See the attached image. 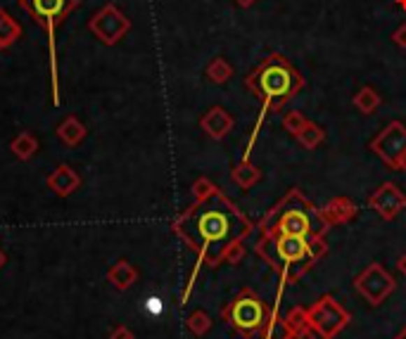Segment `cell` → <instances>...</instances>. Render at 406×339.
Here are the masks:
<instances>
[{
  "label": "cell",
  "mask_w": 406,
  "mask_h": 339,
  "mask_svg": "<svg viewBox=\"0 0 406 339\" xmlns=\"http://www.w3.org/2000/svg\"><path fill=\"white\" fill-rule=\"evenodd\" d=\"M195 249H200L212 264L224 259L249 233V221L231 204L219 190H209L205 197L176 223Z\"/></svg>",
  "instance_id": "6da1fadb"
},
{
  "label": "cell",
  "mask_w": 406,
  "mask_h": 339,
  "mask_svg": "<svg viewBox=\"0 0 406 339\" xmlns=\"http://www.w3.org/2000/svg\"><path fill=\"white\" fill-rule=\"evenodd\" d=\"M245 83L264 103V110H261V119H264L268 112H278L288 100L295 98L304 81L300 71L292 67L288 59L280 55H271L259 69H254L247 76Z\"/></svg>",
  "instance_id": "7a4b0ae2"
},
{
  "label": "cell",
  "mask_w": 406,
  "mask_h": 339,
  "mask_svg": "<svg viewBox=\"0 0 406 339\" xmlns=\"http://www.w3.org/2000/svg\"><path fill=\"white\" fill-rule=\"evenodd\" d=\"M326 228L328 223L321 211H316L312 202L304 199V195L297 190L288 193V197L261 221L264 235H292L304 237V240L319 237Z\"/></svg>",
  "instance_id": "3957f363"
},
{
  "label": "cell",
  "mask_w": 406,
  "mask_h": 339,
  "mask_svg": "<svg viewBox=\"0 0 406 339\" xmlns=\"http://www.w3.org/2000/svg\"><path fill=\"white\" fill-rule=\"evenodd\" d=\"M256 252L264 257L268 264L276 266L278 271H285V278L292 276V266L304 271L312 266L316 257L312 254V245L304 237H292V235H264L259 242Z\"/></svg>",
  "instance_id": "277c9868"
},
{
  "label": "cell",
  "mask_w": 406,
  "mask_h": 339,
  "mask_svg": "<svg viewBox=\"0 0 406 339\" xmlns=\"http://www.w3.org/2000/svg\"><path fill=\"white\" fill-rule=\"evenodd\" d=\"M226 318H229V323L233 328H238L245 335H252L264 325L266 320V304L261 299H256L249 292H245L240 299H235L229 308V313H226Z\"/></svg>",
  "instance_id": "5b68a950"
},
{
  "label": "cell",
  "mask_w": 406,
  "mask_h": 339,
  "mask_svg": "<svg viewBox=\"0 0 406 339\" xmlns=\"http://www.w3.org/2000/svg\"><path fill=\"white\" fill-rule=\"evenodd\" d=\"M20 3H22V8L45 29V33L52 38L57 24L62 22L64 17L76 8V5H79V0H20Z\"/></svg>",
  "instance_id": "8992f818"
},
{
  "label": "cell",
  "mask_w": 406,
  "mask_h": 339,
  "mask_svg": "<svg viewBox=\"0 0 406 339\" xmlns=\"http://www.w3.org/2000/svg\"><path fill=\"white\" fill-rule=\"evenodd\" d=\"M88 29H91L103 43L112 45V43H117V40H122V36L131 29V22L122 15V10H119L117 5H105V8L91 20Z\"/></svg>",
  "instance_id": "52a82bcc"
},
{
  "label": "cell",
  "mask_w": 406,
  "mask_h": 339,
  "mask_svg": "<svg viewBox=\"0 0 406 339\" xmlns=\"http://www.w3.org/2000/svg\"><path fill=\"white\" fill-rule=\"evenodd\" d=\"M373 150L380 154L385 164L392 169H402L406 159V130L402 123H390L378 138L373 140Z\"/></svg>",
  "instance_id": "ba28073f"
},
{
  "label": "cell",
  "mask_w": 406,
  "mask_h": 339,
  "mask_svg": "<svg viewBox=\"0 0 406 339\" xmlns=\"http://www.w3.org/2000/svg\"><path fill=\"white\" fill-rule=\"evenodd\" d=\"M356 287H359V292L366 296L371 304H380V301L395 289V280H392L390 273H385L380 269V264H371L368 271H363L361 276L356 278Z\"/></svg>",
  "instance_id": "9c48e42d"
},
{
  "label": "cell",
  "mask_w": 406,
  "mask_h": 339,
  "mask_svg": "<svg viewBox=\"0 0 406 339\" xmlns=\"http://www.w3.org/2000/svg\"><path fill=\"white\" fill-rule=\"evenodd\" d=\"M309 323H312L324 337H333L338 330H342L345 323H347V313H345L333 299H324L312 311V316H309Z\"/></svg>",
  "instance_id": "30bf717a"
},
{
  "label": "cell",
  "mask_w": 406,
  "mask_h": 339,
  "mask_svg": "<svg viewBox=\"0 0 406 339\" xmlns=\"http://www.w3.org/2000/svg\"><path fill=\"white\" fill-rule=\"evenodd\" d=\"M371 204H373V209L380 213V216L395 218L397 213L402 211V206L406 204V197H404L402 190H399L397 186L387 183V186H383L371 197Z\"/></svg>",
  "instance_id": "8fae6325"
},
{
  "label": "cell",
  "mask_w": 406,
  "mask_h": 339,
  "mask_svg": "<svg viewBox=\"0 0 406 339\" xmlns=\"http://www.w3.org/2000/svg\"><path fill=\"white\" fill-rule=\"evenodd\" d=\"M233 126V119L229 116V112L224 110H212L209 114L202 119V128L207 130L209 135H214V138H221V135H226V130Z\"/></svg>",
  "instance_id": "7c38bea8"
},
{
  "label": "cell",
  "mask_w": 406,
  "mask_h": 339,
  "mask_svg": "<svg viewBox=\"0 0 406 339\" xmlns=\"http://www.w3.org/2000/svg\"><path fill=\"white\" fill-rule=\"evenodd\" d=\"M48 186H50L59 195H69L71 190L79 186V176H76L71 169H67V166H59L55 174L48 178Z\"/></svg>",
  "instance_id": "4fadbf2b"
},
{
  "label": "cell",
  "mask_w": 406,
  "mask_h": 339,
  "mask_svg": "<svg viewBox=\"0 0 406 339\" xmlns=\"http://www.w3.org/2000/svg\"><path fill=\"white\" fill-rule=\"evenodd\" d=\"M20 36H22V27L12 20L8 12L0 8V50H3V47H10Z\"/></svg>",
  "instance_id": "5bb4252c"
},
{
  "label": "cell",
  "mask_w": 406,
  "mask_h": 339,
  "mask_svg": "<svg viewBox=\"0 0 406 339\" xmlns=\"http://www.w3.org/2000/svg\"><path fill=\"white\" fill-rule=\"evenodd\" d=\"M57 133H59V138L67 142V145H76V142L83 140V135H86V128H83V123L79 121V119L69 116V119H64V121L59 123Z\"/></svg>",
  "instance_id": "9a60e30c"
},
{
  "label": "cell",
  "mask_w": 406,
  "mask_h": 339,
  "mask_svg": "<svg viewBox=\"0 0 406 339\" xmlns=\"http://www.w3.org/2000/svg\"><path fill=\"white\" fill-rule=\"evenodd\" d=\"M36 147H38V142L34 140L31 133H22L20 138H15V142H12V152H15L17 157H22V159L31 157V154L36 152Z\"/></svg>",
  "instance_id": "2e32d148"
},
{
  "label": "cell",
  "mask_w": 406,
  "mask_h": 339,
  "mask_svg": "<svg viewBox=\"0 0 406 339\" xmlns=\"http://www.w3.org/2000/svg\"><path fill=\"white\" fill-rule=\"evenodd\" d=\"M233 178L238 181V186H242V188H249L254 181H259V169H254V166H240V169L233 174Z\"/></svg>",
  "instance_id": "e0dca14e"
},
{
  "label": "cell",
  "mask_w": 406,
  "mask_h": 339,
  "mask_svg": "<svg viewBox=\"0 0 406 339\" xmlns=\"http://www.w3.org/2000/svg\"><path fill=\"white\" fill-rule=\"evenodd\" d=\"M356 107H359L361 112H373L375 107H378V95H375L371 88H366V91H361V95L356 98Z\"/></svg>",
  "instance_id": "ac0fdd59"
},
{
  "label": "cell",
  "mask_w": 406,
  "mask_h": 339,
  "mask_svg": "<svg viewBox=\"0 0 406 339\" xmlns=\"http://www.w3.org/2000/svg\"><path fill=\"white\" fill-rule=\"evenodd\" d=\"M297 135H300V138H302V142H304V145H307V147H314V145H319V142H321V138H324V133H321V128H316V126H309V123H307V126H304L302 130H300V133H297Z\"/></svg>",
  "instance_id": "d6986e66"
},
{
  "label": "cell",
  "mask_w": 406,
  "mask_h": 339,
  "mask_svg": "<svg viewBox=\"0 0 406 339\" xmlns=\"http://www.w3.org/2000/svg\"><path fill=\"white\" fill-rule=\"evenodd\" d=\"M229 74H231V69L226 67L224 59H217V62H214L212 67H209V79L217 81V83H221V81L229 79Z\"/></svg>",
  "instance_id": "ffe728a7"
},
{
  "label": "cell",
  "mask_w": 406,
  "mask_h": 339,
  "mask_svg": "<svg viewBox=\"0 0 406 339\" xmlns=\"http://www.w3.org/2000/svg\"><path fill=\"white\" fill-rule=\"evenodd\" d=\"M304 126H307V123L302 121V116L297 114V112H292V114L285 116V128L292 130V133H300V130H302Z\"/></svg>",
  "instance_id": "44dd1931"
},
{
  "label": "cell",
  "mask_w": 406,
  "mask_h": 339,
  "mask_svg": "<svg viewBox=\"0 0 406 339\" xmlns=\"http://www.w3.org/2000/svg\"><path fill=\"white\" fill-rule=\"evenodd\" d=\"M145 308L150 313H162V299H157V296H152V299L145 301Z\"/></svg>",
  "instance_id": "7402d4cb"
},
{
  "label": "cell",
  "mask_w": 406,
  "mask_h": 339,
  "mask_svg": "<svg viewBox=\"0 0 406 339\" xmlns=\"http://www.w3.org/2000/svg\"><path fill=\"white\" fill-rule=\"evenodd\" d=\"M399 271H402L404 276H406V257H402V259H399Z\"/></svg>",
  "instance_id": "603a6c76"
},
{
  "label": "cell",
  "mask_w": 406,
  "mask_h": 339,
  "mask_svg": "<svg viewBox=\"0 0 406 339\" xmlns=\"http://www.w3.org/2000/svg\"><path fill=\"white\" fill-rule=\"evenodd\" d=\"M238 3H240V5H249L252 0H238Z\"/></svg>",
  "instance_id": "cb8c5ba5"
},
{
  "label": "cell",
  "mask_w": 406,
  "mask_h": 339,
  "mask_svg": "<svg viewBox=\"0 0 406 339\" xmlns=\"http://www.w3.org/2000/svg\"><path fill=\"white\" fill-rule=\"evenodd\" d=\"M397 339H406V330H404V332H402V335H399Z\"/></svg>",
  "instance_id": "d4e9b609"
},
{
  "label": "cell",
  "mask_w": 406,
  "mask_h": 339,
  "mask_svg": "<svg viewBox=\"0 0 406 339\" xmlns=\"http://www.w3.org/2000/svg\"><path fill=\"white\" fill-rule=\"evenodd\" d=\"M404 169H406V159H404Z\"/></svg>",
  "instance_id": "484cf974"
}]
</instances>
